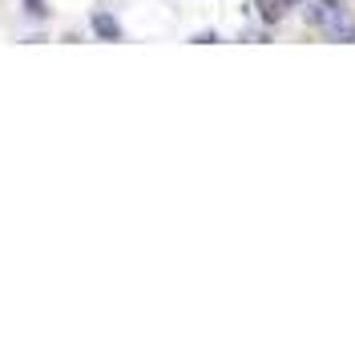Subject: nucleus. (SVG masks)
<instances>
[{"label":"nucleus","instance_id":"1","mask_svg":"<svg viewBox=\"0 0 355 346\" xmlns=\"http://www.w3.org/2000/svg\"><path fill=\"white\" fill-rule=\"evenodd\" d=\"M323 28H327V41H339V44H355V17L347 8H339V4H327V12H323Z\"/></svg>","mask_w":355,"mask_h":346},{"label":"nucleus","instance_id":"5","mask_svg":"<svg viewBox=\"0 0 355 346\" xmlns=\"http://www.w3.org/2000/svg\"><path fill=\"white\" fill-rule=\"evenodd\" d=\"M295 4H303V0H283V8H295Z\"/></svg>","mask_w":355,"mask_h":346},{"label":"nucleus","instance_id":"4","mask_svg":"<svg viewBox=\"0 0 355 346\" xmlns=\"http://www.w3.org/2000/svg\"><path fill=\"white\" fill-rule=\"evenodd\" d=\"M28 12H33V17H44V4L41 0H28Z\"/></svg>","mask_w":355,"mask_h":346},{"label":"nucleus","instance_id":"3","mask_svg":"<svg viewBox=\"0 0 355 346\" xmlns=\"http://www.w3.org/2000/svg\"><path fill=\"white\" fill-rule=\"evenodd\" d=\"M259 12H263L266 21H279L287 8H283V0H259Z\"/></svg>","mask_w":355,"mask_h":346},{"label":"nucleus","instance_id":"2","mask_svg":"<svg viewBox=\"0 0 355 346\" xmlns=\"http://www.w3.org/2000/svg\"><path fill=\"white\" fill-rule=\"evenodd\" d=\"M93 33L101 41H121V24L113 21L110 12H93Z\"/></svg>","mask_w":355,"mask_h":346}]
</instances>
